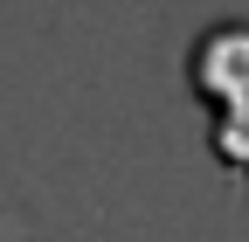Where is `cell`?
I'll return each mask as SVG.
<instances>
[{"instance_id":"6da1fadb","label":"cell","mask_w":249,"mask_h":242,"mask_svg":"<svg viewBox=\"0 0 249 242\" xmlns=\"http://www.w3.org/2000/svg\"><path fill=\"white\" fill-rule=\"evenodd\" d=\"M187 90L208 118V153L222 159V173L249 180V14H222L194 35Z\"/></svg>"}]
</instances>
